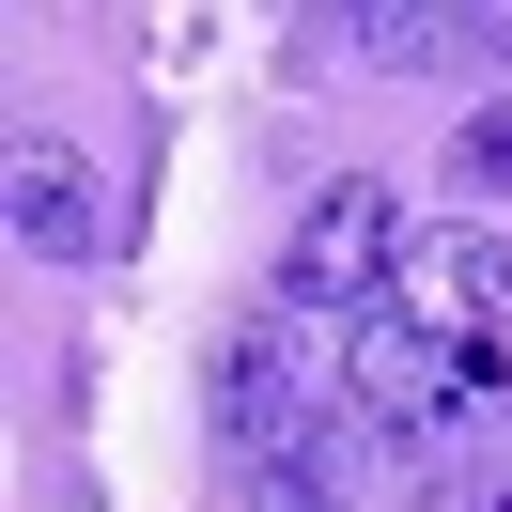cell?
Wrapping results in <instances>:
<instances>
[{
  "instance_id": "cell-4",
  "label": "cell",
  "mask_w": 512,
  "mask_h": 512,
  "mask_svg": "<svg viewBox=\"0 0 512 512\" xmlns=\"http://www.w3.org/2000/svg\"><path fill=\"white\" fill-rule=\"evenodd\" d=\"M388 311L481 357V342L512 326V249H497L481 218H419V233H404V280H388Z\"/></svg>"
},
{
  "instance_id": "cell-7",
  "label": "cell",
  "mask_w": 512,
  "mask_h": 512,
  "mask_svg": "<svg viewBox=\"0 0 512 512\" xmlns=\"http://www.w3.org/2000/svg\"><path fill=\"white\" fill-rule=\"evenodd\" d=\"M311 47H357V63H419V47H450L435 0H373V16H311Z\"/></svg>"
},
{
  "instance_id": "cell-5",
  "label": "cell",
  "mask_w": 512,
  "mask_h": 512,
  "mask_svg": "<svg viewBox=\"0 0 512 512\" xmlns=\"http://www.w3.org/2000/svg\"><path fill=\"white\" fill-rule=\"evenodd\" d=\"M0 218H16V249H32V264H78V249L109 233L94 156H78V140H16V171H0Z\"/></svg>"
},
{
  "instance_id": "cell-2",
  "label": "cell",
  "mask_w": 512,
  "mask_h": 512,
  "mask_svg": "<svg viewBox=\"0 0 512 512\" xmlns=\"http://www.w3.org/2000/svg\"><path fill=\"white\" fill-rule=\"evenodd\" d=\"M404 202L357 171V187H311V218H295L280 249V311H388V280H404Z\"/></svg>"
},
{
  "instance_id": "cell-1",
  "label": "cell",
  "mask_w": 512,
  "mask_h": 512,
  "mask_svg": "<svg viewBox=\"0 0 512 512\" xmlns=\"http://www.w3.org/2000/svg\"><path fill=\"white\" fill-rule=\"evenodd\" d=\"M342 404L373 419V435H435V419H466V404H497V342H435V326H404V311H357L342 326Z\"/></svg>"
},
{
  "instance_id": "cell-3",
  "label": "cell",
  "mask_w": 512,
  "mask_h": 512,
  "mask_svg": "<svg viewBox=\"0 0 512 512\" xmlns=\"http://www.w3.org/2000/svg\"><path fill=\"white\" fill-rule=\"evenodd\" d=\"M202 419H218V450L249 466V450H280L295 419H311V357H295V311H233L218 357H202Z\"/></svg>"
},
{
  "instance_id": "cell-8",
  "label": "cell",
  "mask_w": 512,
  "mask_h": 512,
  "mask_svg": "<svg viewBox=\"0 0 512 512\" xmlns=\"http://www.w3.org/2000/svg\"><path fill=\"white\" fill-rule=\"evenodd\" d=\"M450 187H481V202H512V94L450 125Z\"/></svg>"
},
{
  "instance_id": "cell-6",
  "label": "cell",
  "mask_w": 512,
  "mask_h": 512,
  "mask_svg": "<svg viewBox=\"0 0 512 512\" xmlns=\"http://www.w3.org/2000/svg\"><path fill=\"white\" fill-rule=\"evenodd\" d=\"M233 512H342V435L295 419L280 450H249V466H233Z\"/></svg>"
}]
</instances>
